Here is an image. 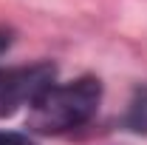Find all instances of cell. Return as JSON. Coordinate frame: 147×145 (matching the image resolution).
<instances>
[{
  "instance_id": "1",
  "label": "cell",
  "mask_w": 147,
  "mask_h": 145,
  "mask_svg": "<svg viewBox=\"0 0 147 145\" xmlns=\"http://www.w3.org/2000/svg\"><path fill=\"white\" fill-rule=\"evenodd\" d=\"M102 103V83L96 77H79L62 85H51L31 111L28 128L34 134H65L85 125Z\"/></svg>"
},
{
  "instance_id": "2",
  "label": "cell",
  "mask_w": 147,
  "mask_h": 145,
  "mask_svg": "<svg viewBox=\"0 0 147 145\" xmlns=\"http://www.w3.org/2000/svg\"><path fill=\"white\" fill-rule=\"evenodd\" d=\"M57 66L54 63H34L0 71V120L11 117L23 105H34L45 91L54 85Z\"/></svg>"
},
{
  "instance_id": "3",
  "label": "cell",
  "mask_w": 147,
  "mask_h": 145,
  "mask_svg": "<svg viewBox=\"0 0 147 145\" xmlns=\"http://www.w3.org/2000/svg\"><path fill=\"white\" fill-rule=\"evenodd\" d=\"M130 131L136 134H147V88H136V97L130 103V111L125 117Z\"/></svg>"
},
{
  "instance_id": "4",
  "label": "cell",
  "mask_w": 147,
  "mask_h": 145,
  "mask_svg": "<svg viewBox=\"0 0 147 145\" xmlns=\"http://www.w3.org/2000/svg\"><path fill=\"white\" fill-rule=\"evenodd\" d=\"M0 145H34V142L17 131H0Z\"/></svg>"
},
{
  "instance_id": "5",
  "label": "cell",
  "mask_w": 147,
  "mask_h": 145,
  "mask_svg": "<svg viewBox=\"0 0 147 145\" xmlns=\"http://www.w3.org/2000/svg\"><path fill=\"white\" fill-rule=\"evenodd\" d=\"M9 43H11V34H9L6 29H0V54H3V51L9 49Z\"/></svg>"
}]
</instances>
